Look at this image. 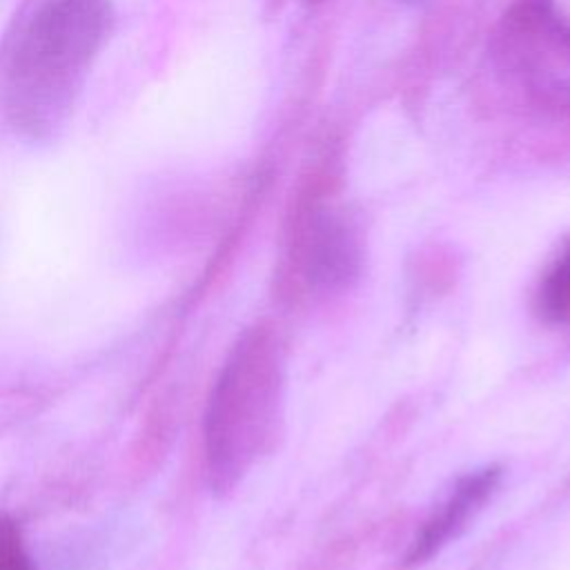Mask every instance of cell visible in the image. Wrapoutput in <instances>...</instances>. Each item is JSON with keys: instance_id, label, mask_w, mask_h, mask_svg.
<instances>
[{"instance_id": "cell-1", "label": "cell", "mask_w": 570, "mask_h": 570, "mask_svg": "<svg viewBox=\"0 0 570 570\" xmlns=\"http://www.w3.org/2000/svg\"><path fill=\"white\" fill-rule=\"evenodd\" d=\"M111 20L109 0H42L7 71L4 109L16 131L45 140L65 125Z\"/></svg>"}, {"instance_id": "cell-4", "label": "cell", "mask_w": 570, "mask_h": 570, "mask_svg": "<svg viewBox=\"0 0 570 570\" xmlns=\"http://www.w3.org/2000/svg\"><path fill=\"white\" fill-rule=\"evenodd\" d=\"M292 278L307 294H334L361 274L363 240L356 225L336 209H314L294 243Z\"/></svg>"}, {"instance_id": "cell-5", "label": "cell", "mask_w": 570, "mask_h": 570, "mask_svg": "<svg viewBox=\"0 0 570 570\" xmlns=\"http://www.w3.org/2000/svg\"><path fill=\"white\" fill-rule=\"evenodd\" d=\"M499 476H501L499 468H483L459 479L450 497L430 514V519L412 539L405 561L410 566L423 563L443 546H448L452 539H456L465 530L468 521L492 497V492L499 485Z\"/></svg>"}, {"instance_id": "cell-7", "label": "cell", "mask_w": 570, "mask_h": 570, "mask_svg": "<svg viewBox=\"0 0 570 570\" xmlns=\"http://www.w3.org/2000/svg\"><path fill=\"white\" fill-rule=\"evenodd\" d=\"M0 570H36L18 521L0 514Z\"/></svg>"}, {"instance_id": "cell-8", "label": "cell", "mask_w": 570, "mask_h": 570, "mask_svg": "<svg viewBox=\"0 0 570 570\" xmlns=\"http://www.w3.org/2000/svg\"><path fill=\"white\" fill-rule=\"evenodd\" d=\"M305 2H309V4H316V2H321V0H305Z\"/></svg>"}, {"instance_id": "cell-6", "label": "cell", "mask_w": 570, "mask_h": 570, "mask_svg": "<svg viewBox=\"0 0 570 570\" xmlns=\"http://www.w3.org/2000/svg\"><path fill=\"white\" fill-rule=\"evenodd\" d=\"M537 309L550 323H570V243L543 274L537 289Z\"/></svg>"}, {"instance_id": "cell-2", "label": "cell", "mask_w": 570, "mask_h": 570, "mask_svg": "<svg viewBox=\"0 0 570 570\" xmlns=\"http://www.w3.org/2000/svg\"><path fill=\"white\" fill-rule=\"evenodd\" d=\"M285 361L272 325L247 327L232 345L207 399L205 468L216 494L232 492L272 448L283 407Z\"/></svg>"}, {"instance_id": "cell-9", "label": "cell", "mask_w": 570, "mask_h": 570, "mask_svg": "<svg viewBox=\"0 0 570 570\" xmlns=\"http://www.w3.org/2000/svg\"><path fill=\"white\" fill-rule=\"evenodd\" d=\"M403 2H419V0H403Z\"/></svg>"}, {"instance_id": "cell-3", "label": "cell", "mask_w": 570, "mask_h": 570, "mask_svg": "<svg viewBox=\"0 0 570 570\" xmlns=\"http://www.w3.org/2000/svg\"><path fill=\"white\" fill-rule=\"evenodd\" d=\"M492 58L532 105L570 111V22L554 0L514 2L494 31Z\"/></svg>"}]
</instances>
